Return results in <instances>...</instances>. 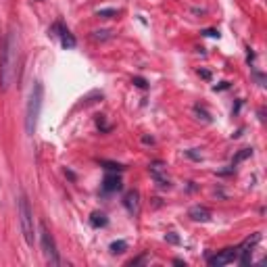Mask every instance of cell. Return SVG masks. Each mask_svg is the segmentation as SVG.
I'll return each instance as SVG.
<instances>
[{"label":"cell","instance_id":"7c38bea8","mask_svg":"<svg viewBox=\"0 0 267 267\" xmlns=\"http://www.w3.org/2000/svg\"><path fill=\"white\" fill-rule=\"evenodd\" d=\"M98 165H101V167H105V169H108V171H125L127 169V167L125 165H121V163H115V161H105V159H101V161H98Z\"/></svg>","mask_w":267,"mask_h":267},{"label":"cell","instance_id":"3957f363","mask_svg":"<svg viewBox=\"0 0 267 267\" xmlns=\"http://www.w3.org/2000/svg\"><path fill=\"white\" fill-rule=\"evenodd\" d=\"M19 219H21V232L27 246H34L36 242V230H34V211L27 201V194L21 192L19 196Z\"/></svg>","mask_w":267,"mask_h":267},{"label":"cell","instance_id":"484cf974","mask_svg":"<svg viewBox=\"0 0 267 267\" xmlns=\"http://www.w3.org/2000/svg\"><path fill=\"white\" fill-rule=\"evenodd\" d=\"M240 107H242V101H238V103H236V107H234V111H232V115H238V111H240Z\"/></svg>","mask_w":267,"mask_h":267},{"label":"cell","instance_id":"d4e9b609","mask_svg":"<svg viewBox=\"0 0 267 267\" xmlns=\"http://www.w3.org/2000/svg\"><path fill=\"white\" fill-rule=\"evenodd\" d=\"M199 75L203 77V80H211V73H209V71H205V69H199Z\"/></svg>","mask_w":267,"mask_h":267},{"label":"cell","instance_id":"ac0fdd59","mask_svg":"<svg viewBox=\"0 0 267 267\" xmlns=\"http://www.w3.org/2000/svg\"><path fill=\"white\" fill-rule=\"evenodd\" d=\"M132 84H134L136 88H140V90H146V88H148V82L144 80V77H140V75H136L134 80H132Z\"/></svg>","mask_w":267,"mask_h":267},{"label":"cell","instance_id":"7a4b0ae2","mask_svg":"<svg viewBox=\"0 0 267 267\" xmlns=\"http://www.w3.org/2000/svg\"><path fill=\"white\" fill-rule=\"evenodd\" d=\"M42 105H44V86H42V82H36L32 92H29L27 107H25V132H27V136H34V132H36L38 119H40V113H42Z\"/></svg>","mask_w":267,"mask_h":267},{"label":"cell","instance_id":"4316f807","mask_svg":"<svg viewBox=\"0 0 267 267\" xmlns=\"http://www.w3.org/2000/svg\"><path fill=\"white\" fill-rule=\"evenodd\" d=\"M142 142H144V144H153L155 140H153V138H151V136H142Z\"/></svg>","mask_w":267,"mask_h":267},{"label":"cell","instance_id":"5bb4252c","mask_svg":"<svg viewBox=\"0 0 267 267\" xmlns=\"http://www.w3.org/2000/svg\"><path fill=\"white\" fill-rule=\"evenodd\" d=\"M108 251H111V255H123L127 251V242L125 240H113L111 246H108Z\"/></svg>","mask_w":267,"mask_h":267},{"label":"cell","instance_id":"8992f818","mask_svg":"<svg viewBox=\"0 0 267 267\" xmlns=\"http://www.w3.org/2000/svg\"><path fill=\"white\" fill-rule=\"evenodd\" d=\"M238 253H240V246H230V249H223L221 253L209 257V265L211 267H223L227 263H234V261H238Z\"/></svg>","mask_w":267,"mask_h":267},{"label":"cell","instance_id":"2e32d148","mask_svg":"<svg viewBox=\"0 0 267 267\" xmlns=\"http://www.w3.org/2000/svg\"><path fill=\"white\" fill-rule=\"evenodd\" d=\"M117 15H119L117 8H98V11H96V17H101V19H113Z\"/></svg>","mask_w":267,"mask_h":267},{"label":"cell","instance_id":"e0dca14e","mask_svg":"<svg viewBox=\"0 0 267 267\" xmlns=\"http://www.w3.org/2000/svg\"><path fill=\"white\" fill-rule=\"evenodd\" d=\"M194 113L199 115V119H203V121H207V123H211V115L207 113L201 105H194Z\"/></svg>","mask_w":267,"mask_h":267},{"label":"cell","instance_id":"30bf717a","mask_svg":"<svg viewBox=\"0 0 267 267\" xmlns=\"http://www.w3.org/2000/svg\"><path fill=\"white\" fill-rule=\"evenodd\" d=\"M121 188H123V182H121V177L117 175L115 171L105 175V180H103V192H119Z\"/></svg>","mask_w":267,"mask_h":267},{"label":"cell","instance_id":"9a60e30c","mask_svg":"<svg viewBox=\"0 0 267 267\" xmlns=\"http://www.w3.org/2000/svg\"><path fill=\"white\" fill-rule=\"evenodd\" d=\"M251 155H253V148H242V151H240V153H238V155H236L234 159H232V167H236L238 163H242L244 159H249Z\"/></svg>","mask_w":267,"mask_h":267},{"label":"cell","instance_id":"cb8c5ba5","mask_svg":"<svg viewBox=\"0 0 267 267\" xmlns=\"http://www.w3.org/2000/svg\"><path fill=\"white\" fill-rule=\"evenodd\" d=\"M225 88H230V82H221L219 86H213V90L217 92V90H225Z\"/></svg>","mask_w":267,"mask_h":267},{"label":"cell","instance_id":"6da1fadb","mask_svg":"<svg viewBox=\"0 0 267 267\" xmlns=\"http://www.w3.org/2000/svg\"><path fill=\"white\" fill-rule=\"evenodd\" d=\"M19 69V36L15 29H8L0 46V90L6 92L17 80Z\"/></svg>","mask_w":267,"mask_h":267},{"label":"cell","instance_id":"277c9868","mask_svg":"<svg viewBox=\"0 0 267 267\" xmlns=\"http://www.w3.org/2000/svg\"><path fill=\"white\" fill-rule=\"evenodd\" d=\"M40 244H42V253L46 257V261L51 265H61V259H58V251H56V244H54V238L53 234L48 232L46 223L42 221L40 223Z\"/></svg>","mask_w":267,"mask_h":267},{"label":"cell","instance_id":"4fadbf2b","mask_svg":"<svg viewBox=\"0 0 267 267\" xmlns=\"http://www.w3.org/2000/svg\"><path fill=\"white\" fill-rule=\"evenodd\" d=\"M111 38H113L111 29H94L92 32V40L96 42H105V40H111Z\"/></svg>","mask_w":267,"mask_h":267},{"label":"cell","instance_id":"5b68a950","mask_svg":"<svg viewBox=\"0 0 267 267\" xmlns=\"http://www.w3.org/2000/svg\"><path fill=\"white\" fill-rule=\"evenodd\" d=\"M48 34L54 36V38H58V40H61V46H63V48H67V51H71V48H75V44H77L75 36H73L71 32H69V27H67L63 21L53 23V27L48 29Z\"/></svg>","mask_w":267,"mask_h":267},{"label":"cell","instance_id":"d6986e66","mask_svg":"<svg viewBox=\"0 0 267 267\" xmlns=\"http://www.w3.org/2000/svg\"><path fill=\"white\" fill-rule=\"evenodd\" d=\"M96 125H98V130H101V132H108V130H111V125L105 123V117H103V115L96 117Z\"/></svg>","mask_w":267,"mask_h":267},{"label":"cell","instance_id":"7402d4cb","mask_svg":"<svg viewBox=\"0 0 267 267\" xmlns=\"http://www.w3.org/2000/svg\"><path fill=\"white\" fill-rule=\"evenodd\" d=\"M165 240H169V242H173V244H180V238H177V236L173 234V232H169L165 236Z\"/></svg>","mask_w":267,"mask_h":267},{"label":"cell","instance_id":"ba28073f","mask_svg":"<svg viewBox=\"0 0 267 267\" xmlns=\"http://www.w3.org/2000/svg\"><path fill=\"white\" fill-rule=\"evenodd\" d=\"M123 207L127 209V213L138 217L140 215V192L138 190H130V192H125L123 196Z\"/></svg>","mask_w":267,"mask_h":267},{"label":"cell","instance_id":"ffe728a7","mask_svg":"<svg viewBox=\"0 0 267 267\" xmlns=\"http://www.w3.org/2000/svg\"><path fill=\"white\" fill-rule=\"evenodd\" d=\"M148 261V255H142V257H138V259H132L130 263H127V267H136V265H142Z\"/></svg>","mask_w":267,"mask_h":267},{"label":"cell","instance_id":"603a6c76","mask_svg":"<svg viewBox=\"0 0 267 267\" xmlns=\"http://www.w3.org/2000/svg\"><path fill=\"white\" fill-rule=\"evenodd\" d=\"M186 155L190 157V159H194V161H201V155H196V153H194V148H192V151H186Z\"/></svg>","mask_w":267,"mask_h":267},{"label":"cell","instance_id":"52a82bcc","mask_svg":"<svg viewBox=\"0 0 267 267\" xmlns=\"http://www.w3.org/2000/svg\"><path fill=\"white\" fill-rule=\"evenodd\" d=\"M163 171H165V163H161V161H155V163L148 165V173H151V177L159 184V188L167 190V188H171V182Z\"/></svg>","mask_w":267,"mask_h":267},{"label":"cell","instance_id":"44dd1931","mask_svg":"<svg viewBox=\"0 0 267 267\" xmlns=\"http://www.w3.org/2000/svg\"><path fill=\"white\" fill-rule=\"evenodd\" d=\"M201 34L203 36H209V38H219V32H217V29H203Z\"/></svg>","mask_w":267,"mask_h":267},{"label":"cell","instance_id":"8fae6325","mask_svg":"<svg viewBox=\"0 0 267 267\" xmlns=\"http://www.w3.org/2000/svg\"><path fill=\"white\" fill-rule=\"evenodd\" d=\"M107 223H108V219H107V215L103 211H94L90 215V225L92 227H105Z\"/></svg>","mask_w":267,"mask_h":267},{"label":"cell","instance_id":"9c48e42d","mask_svg":"<svg viewBox=\"0 0 267 267\" xmlns=\"http://www.w3.org/2000/svg\"><path fill=\"white\" fill-rule=\"evenodd\" d=\"M188 217L196 223H209L213 213H211V209H207L203 205H194V207H190V211H188Z\"/></svg>","mask_w":267,"mask_h":267}]
</instances>
